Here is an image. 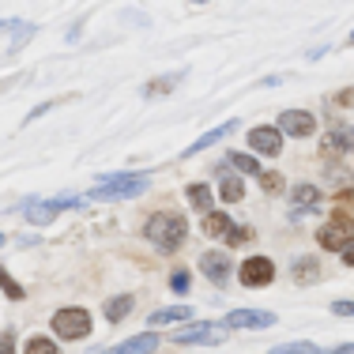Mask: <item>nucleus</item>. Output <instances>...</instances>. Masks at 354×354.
I'll list each match as a JSON object with an SVG mask.
<instances>
[{
    "instance_id": "nucleus-1",
    "label": "nucleus",
    "mask_w": 354,
    "mask_h": 354,
    "mask_svg": "<svg viewBox=\"0 0 354 354\" xmlns=\"http://www.w3.org/2000/svg\"><path fill=\"white\" fill-rule=\"evenodd\" d=\"M143 234H147V241L155 249L174 252V249L185 245V238H189V223H185V215H177V212H155L147 218V226H143Z\"/></svg>"
},
{
    "instance_id": "nucleus-2",
    "label": "nucleus",
    "mask_w": 354,
    "mask_h": 354,
    "mask_svg": "<svg viewBox=\"0 0 354 354\" xmlns=\"http://www.w3.org/2000/svg\"><path fill=\"white\" fill-rule=\"evenodd\" d=\"M151 189V174H102L87 200H129Z\"/></svg>"
},
{
    "instance_id": "nucleus-3",
    "label": "nucleus",
    "mask_w": 354,
    "mask_h": 354,
    "mask_svg": "<svg viewBox=\"0 0 354 354\" xmlns=\"http://www.w3.org/2000/svg\"><path fill=\"white\" fill-rule=\"evenodd\" d=\"M53 332L61 339H87L91 335V313L80 306H68V309H57L53 313Z\"/></svg>"
},
{
    "instance_id": "nucleus-4",
    "label": "nucleus",
    "mask_w": 354,
    "mask_h": 354,
    "mask_svg": "<svg viewBox=\"0 0 354 354\" xmlns=\"http://www.w3.org/2000/svg\"><path fill=\"white\" fill-rule=\"evenodd\" d=\"M80 204H87V196H61V200H27L23 204V212H27V223H35V226H46L53 215H61V212H68V207H80Z\"/></svg>"
},
{
    "instance_id": "nucleus-5",
    "label": "nucleus",
    "mask_w": 354,
    "mask_h": 354,
    "mask_svg": "<svg viewBox=\"0 0 354 354\" xmlns=\"http://www.w3.org/2000/svg\"><path fill=\"white\" fill-rule=\"evenodd\" d=\"M317 241H320L328 252H343V249L354 241V218H347V215L328 218V223L317 230Z\"/></svg>"
},
{
    "instance_id": "nucleus-6",
    "label": "nucleus",
    "mask_w": 354,
    "mask_h": 354,
    "mask_svg": "<svg viewBox=\"0 0 354 354\" xmlns=\"http://www.w3.org/2000/svg\"><path fill=\"white\" fill-rule=\"evenodd\" d=\"M238 279H241V286H252V290H257V286H268L275 279V264L268 257H249L245 264L238 268Z\"/></svg>"
},
{
    "instance_id": "nucleus-7",
    "label": "nucleus",
    "mask_w": 354,
    "mask_h": 354,
    "mask_svg": "<svg viewBox=\"0 0 354 354\" xmlns=\"http://www.w3.org/2000/svg\"><path fill=\"white\" fill-rule=\"evenodd\" d=\"M317 132V121L313 113H306V109H286L279 113V136H294V140H306Z\"/></svg>"
},
{
    "instance_id": "nucleus-8",
    "label": "nucleus",
    "mask_w": 354,
    "mask_h": 354,
    "mask_svg": "<svg viewBox=\"0 0 354 354\" xmlns=\"http://www.w3.org/2000/svg\"><path fill=\"white\" fill-rule=\"evenodd\" d=\"M174 343L181 347H192V343H223V324H192L174 332Z\"/></svg>"
},
{
    "instance_id": "nucleus-9",
    "label": "nucleus",
    "mask_w": 354,
    "mask_h": 354,
    "mask_svg": "<svg viewBox=\"0 0 354 354\" xmlns=\"http://www.w3.org/2000/svg\"><path fill=\"white\" fill-rule=\"evenodd\" d=\"M223 324L226 328H272L275 313H268V309H234V313H226Z\"/></svg>"
},
{
    "instance_id": "nucleus-10",
    "label": "nucleus",
    "mask_w": 354,
    "mask_h": 354,
    "mask_svg": "<svg viewBox=\"0 0 354 354\" xmlns=\"http://www.w3.org/2000/svg\"><path fill=\"white\" fill-rule=\"evenodd\" d=\"M320 151H324V155H354V124L332 129L324 140H320Z\"/></svg>"
},
{
    "instance_id": "nucleus-11",
    "label": "nucleus",
    "mask_w": 354,
    "mask_h": 354,
    "mask_svg": "<svg viewBox=\"0 0 354 354\" xmlns=\"http://www.w3.org/2000/svg\"><path fill=\"white\" fill-rule=\"evenodd\" d=\"M200 272L207 275V279H212L215 286H226L230 283V260L223 257V252H204V257H200Z\"/></svg>"
},
{
    "instance_id": "nucleus-12",
    "label": "nucleus",
    "mask_w": 354,
    "mask_h": 354,
    "mask_svg": "<svg viewBox=\"0 0 354 354\" xmlns=\"http://www.w3.org/2000/svg\"><path fill=\"white\" fill-rule=\"evenodd\" d=\"M249 147L257 151V155H279L283 151V136H279V129H272V124H268V129H252L249 132Z\"/></svg>"
},
{
    "instance_id": "nucleus-13",
    "label": "nucleus",
    "mask_w": 354,
    "mask_h": 354,
    "mask_svg": "<svg viewBox=\"0 0 354 354\" xmlns=\"http://www.w3.org/2000/svg\"><path fill=\"white\" fill-rule=\"evenodd\" d=\"M155 347H158V335L143 332V335H132V339L117 343V347H109L102 354H155Z\"/></svg>"
},
{
    "instance_id": "nucleus-14",
    "label": "nucleus",
    "mask_w": 354,
    "mask_h": 354,
    "mask_svg": "<svg viewBox=\"0 0 354 354\" xmlns=\"http://www.w3.org/2000/svg\"><path fill=\"white\" fill-rule=\"evenodd\" d=\"M234 129H238V121H226V124H218V129L204 132V136H200L196 143H189V147H185V158H189V155H200V151H207V147H212V143H218V140H226Z\"/></svg>"
},
{
    "instance_id": "nucleus-15",
    "label": "nucleus",
    "mask_w": 354,
    "mask_h": 354,
    "mask_svg": "<svg viewBox=\"0 0 354 354\" xmlns=\"http://www.w3.org/2000/svg\"><path fill=\"white\" fill-rule=\"evenodd\" d=\"M204 234H207V238H230V234H234L230 215H223V212L204 215Z\"/></svg>"
},
{
    "instance_id": "nucleus-16",
    "label": "nucleus",
    "mask_w": 354,
    "mask_h": 354,
    "mask_svg": "<svg viewBox=\"0 0 354 354\" xmlns=\"http://www.w3.org/2000/svg\"><path fill=\"white\" fill-rule=\"evenodd\" d=\"M189 204L196 207L200 215H212V204H215V192L207 185H189Z\"/></svg>"
},
{
    "instance_id": "nucleus-17",
    "label": "nucleus",
    "mask_w": 354,
    "mask_h": 354,
    "mask_svg": "<svg viewBox=\"0 0 354 354\" xmlns=\"http://www.w3.org/2000/svg\"><path fill=\"white\" fill-rule=\"evenodd\" d=\"M129 313H132V294H121V298H109L106 301V320H109V324L124 320Z\"/></svg>"
},
{
    "instance_id": "nucleus-18",
    "label": "nucleus",
    "mask_w": 354,
    "mask_h": 354,
    "mask_svg": "<svg viewBox=\"0 0 354 354\" xmlns=\"http://www.w3.org/2000/svg\"><path fill=\"white\" fill-rule=\"evenodd\" d=\"M317 275H320V260H317V257L294 260V279H298V283H313Z\"/></svg>"
},
{
    "instance_id": "nucleus-19",
    "label": "nucleus",
    "mask_w": 354,
    "mask_h": 354,
    "mask_svg": "<svg viewBox=\"0 0 354 354\" xmlns=\"http://www.w3.org/2000/svg\"><path fill=\"white\" fill-rule=\"evenodd\" d=\"M189 317V306H170V309H158V313L147 317V324H170V320H185Z\"/></svg>"
},
{
    "instance_id": "nucleus-20",
    "label": "nucleus",
    "mask_w": 354,
    "mask_h": 354,
    "mask_svg": "<svg viewBox=\"0 0 354 354\" xmlns=\"http://www.w3.org/2000/svg\"><path fill=\"white\" fill-rule=\"evenodd\" d=\"M218 196H223V204H238V200L245 196V185H241L238 177H226L223 189H218Z\"/></svg>"
},
{
    "instance_id": "nucleus-21",
    "label": "nucleus",
    "mask_w": 354,
    "mask_h": 354,
    "mask_svg": "<svg viewBox=\"0 0 354 354\" xmlns=\"http://www.w3.org/2000/svg\"><path fill=\"white\" fill-rule=\"evenodd\" d=\"M230 166L238 174H260V162L252 155H241V151H230Z\"/></svg>"
},
{
    "instance_id": "nucleus-22",
    "label": "nucleus",
    "mask_w": 354,
    "mask_h": 354,
    "mask_svg": "<svg viewBox=\"0 0 354 354\" xmlns=\"http://www.w3.org/2000/svg\"><path fill=\"white\" fill-rule=\"evenodd\" d=\"M27 354H57V343L49 335H30L27 339Z\"/></svg>"
},
{
    "instance_id": "nucleus-23",
    "label": "nucleus",
    "mask_w": 354,
    "mask_h": 354,
    "mask_svg": "<svg viewBox=\"0 0 354 354\" xmlns=\"http://www.w3.org/2000/svg\"><path fill=\"white\" fill-rule=\"evenodd\" d=\"M0 290H4V294H8V298H12V301H19V298H23V286L15 283L12 275H8V268H0Z\"/></svg>"
},
{
    "instance_id": "nucleus-24",
    "label": "nucleus",
    "mask_w": 354,
    "mask_h": 354,
    "mask_svg": "<svg viewBox=\"0 0 354 354\" xmlns=\"http://www.w3.org/2000/svg\"><path fill=\"white\" fill-rule=\"evenodd\" d=\"M335 207H339V215L354 218V185H351V189H343L339 196H335Z\"/></svg>"
},
{
    "instance_id": "nucleus-25",
    "label": "nucleus",
    "mask_w": 354,
    "mask_h": 354,
    "mask_svg": "<svg viewBox=\"0 0 354 354\" xmlns=\"http://www.w3.org/2000/svg\"><path fill=\"white\" fill-rule=\"evenodd\" d=\"M268 354H320V351L313 347V343H286V347H275Z\"/></svg>"
},
{
    "instance_id": "nucleus-26",
    "label": "nucleus",
    "mask_w": 354,
    "mask_h": 354,
    "mask_svg": "<svg viewBox=\"0 0 354 354\" xmlns=\"http://www.w3.org/2000/svg\"><path fill=\"white\" fill-rule=\"evenodd\" d=\"M170 290L174 294H189V272H185V268L170 272Z\"/></svg>"
},
{
    "instance_id": "nucleus-27",
    "label": "nucleus",
    "mask_w": 354,
    "mask_h": 354,
    "mask_svg": "<svg viewBox=\"0 0 354 354\" xmlns=\"http://www.w3.org/2000/svg\"><path fill=\"white\" fill-rule=\"evenodd\" d=\"M177 80H181V72H177V75H166V80H155V83H147V95H151V98H158L166 87H174Z\"/></svg>"
},
{
    "instance_id": "nucleus-28",
    "label": "nucleus",
    "mask_w": 354,
    "mask_h": 354,
    "mask_svg": "<svg viewBox=\"0 0 354 354\" xmlns=\"http://www.w3.org/2000/svg\"><path fill=\"white\" fill-rule=\"evenodd\" d=\"M260 181H264V192H283L286 189L283 174H260Z\"/></svg>"
},
{
    "instance_id": "nucleus-29",
    "label": "nucleus",
    "mask_w": 354,
    "mask_h": 354,
    "mask_svg": "<svg viewBox=\"0 0 354 354\" xmlns=\"http://www.w3.org/2000/svg\"><path fill=\"white\" fill-rule=\"evenodd\" d=\"M0 354H15V335L12 332L0 335Z\"/></svg>"
},
{
    "instance_id": "nucleus-30",
    "label": "nucleus",
    "mask_w": 354,
    "mask_h": 354,
    "mask_svg": "<svg viewBox=\"0 0 354 354\" xmlns=\"http://www.w3.org/2000/svg\"><path fill=\"white\" fill-rule=\"evenodd\" d=\"M332 313H335V317H354V301H335Z\"/></svg>"
},
{
    "instance_id": "nucleus-31",
    "label": "nucleus",
    "mask_w": 354,
    "mask_h": 354,
    "mask_svg": "<svg viewBox=\"0 0 354 354\" xmlns=\"http://www.w3.org/2000/svg\"><path fill=\"white\" fill-rule=\"evenodd\" d=\"M249 238H252L249 230H234V234H230V238H226V241H230V245H238V241H249Z\"/></svg>"
},
{
    "instance_id": "nucleus-32",
    "label": "nucleus",
    "mask_w": 354,
    "mask_h": 354,
    "mask_svg": "<svg viewBox=\"0 0 354 354\" xmlns=\"http://www.w3.org/2000/svg\"><path fill=\"white\" fill-rule=\"evenodd\" d=\"M320 354H354V343H343V347H332V351H320Z\"/></svg>"
},
{
    "instance_id": "nucleus-33",
    "label": "nucleus",
    "mask_w": 354,
    "mask_h": 354,
    "mask_svg": "<svg viewBox=\"0 0 354 354\" xmlns=\"http://www.w3.org/2000/svg\"><path fill=\"white\" fill-rule=\"evenodd\" d=\"M343 264H347V268H354V241H351L347 249H343Z\"/></svg>"
},
{
    "instance_id": "nucleus-34",
    "label": "nucleus",
    "mask_w": 354,
    "mask_h": 354,
    "mask_svg": "<svg viewBox=\"0 0 354 354\" xmlns=\"http://www.w3.org/2000/svg\"><path fill=\"white\" fill-rule=\"evenodd\" d=\"M0 245H4V234H0Z\"/></svg>"
},
{
    "instance_id": "nucleus-35",
    "label": "nucleus",
    "mask_w": 354,
    "mask_h": 354,
    "mask_svg": "<svg viewBox=\"0 0 354 354\" xmlns=\"http://www.w3.org/2000/svg\"><path fill=\"white\" fill-rule=\"evenodd\" d=\"M351 41H354V35H351Z\"/></svg>"
}]
</instances>
